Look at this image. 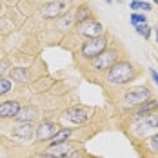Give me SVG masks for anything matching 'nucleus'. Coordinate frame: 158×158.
Returning a JSON list of instances; mask_svg holds the SVG:
<instances>
[{
	"instance_id": "f257e3e1",
	"label": "nucleus",
	"mask_w": 158,
	"mask_h": 158,
	"mask_svg": "<svg viewBox=\"0 0 158 158\" xmlns=\"http://www.w3.org/2000/svg\"><path fill=\"white\" fill-rule=\"evenodd\" d=\"M140 77H142V67L135 60L124 56L102 77V84L106 87H111V89L118 91V89L129 87L133 82H136Z\"/></svg>"
},
{
	"instance_id": "f03ea898",
	"label": "nucleus",
	"mask_w": 158,
	"mask_h": 158,
	"mask_svg": "<svg viewBox=\"0 0 158 158\" xmlns=\"http://www.w3.org/2000/svg\"><path fill=\"white\" fill-rule=\"evenodd\" d=\"M122 129L126 131V135L131 138L133 143L142 142L158 131V111L143 116H126Z\"/></svg>"
},
{
	"instance_id": "7ed1b4c3",
	"label": "nucleus",
	"mask_w": 158,
	"mask_h": 158,
	"mask_svg": "<svg viewBox=\"0 0 158 158\" xmlns=\"http://www.w3.org/2000/svg\"><path fill=\"white\" fill-rule=\"evenodd\" d=\"M122 95L118 96L116 104L120 106V109L124 114H129L133 109H136L138 106H142L143 102H147L149 98H155V91L145 85V84H140V85H129L126 89H120Z\"/></svg>"
},
{
	"instance_id": "20e7f679",
	"label": "nucleus",
	"mask_w": 158,
	"mask_h": 158,
	"mask_svg": "<svg viewBox=\"0 0 158 158\" xmlns=\"http://www.w3.org/2000/svg\"><path fill=\"white\" fill-rule=\"evenodd\" d=\"M126 53H124V48L116 42H113L109 48L106 49L102 55H98L96 58H93L91 62L85 64V73H91V75H100L104 77L114 64L118 62L120 58H124Z\"/></svg>"
},
{
	"instance_id": "39448f33",
	"label": "nucleus",
	"mask_w": 158,
	"mask_h": 158,
	"mask_svg": "<svg viewBox=\"0 0 158 158\" xmlns=\"http://www.w3.org/2000/svg\"><path fill=\"white\" fill-rule=\"evenodd\" d=\"M113 44L107 35H102V36H96V38H87V40H82L80 42L78 49H77V56H78L82 62H91L93 58H96L98 55H102L106 49Z\"/></svg>"
},
{
	"instance_id": "423d86ee",
	"label": "nucleus",
	"mask_w": 158,
	"mask_h": 158,
	"mask_svg": "<svg viewBox=\"0 0 158 158\" xmlns=\"http://www.w3.org/2000/svg\"><path fill=\"white\" fill-rule=\"evenodd\" d=\"M91 107H85V106H71L62 113V118L67 120L69 124L73 126H85L89 120H91Z\"/></svg>"
},
{
	"instance_id": "0eeeda50",
	"label": "nucleus",
	"mask_w": 158,
	"mask_h": 158,
	"mask_svg": "<svg viewBox=\"0 0 158 158\" xmlns=\"http://www.w3.org/2000/svg\"><path fill=\"white\" fill-rule=\"evenodd\" d=\"M75 29H77V33H78L84 40H87V38H96V36L106 35L104 24H102L100 20H96V18H93V20H85V22H82V24H77Z\"/></svg>"
},
{
	"instance_id": "6e6552de",
	"label": "nucleus",
	"mask_w": 158,
	"mask_h": 158,
	"mask_svg": "<svg viewBox=\"0 0 158 158\" xmlns=\"http://www.w3.org/2000/svg\"><path fill=\"white\" fill-rule=\"evenodd\" d=\"M62 129V126L58 122H53V120H42L36 129H35V136H36V142H51L55 138V135Z\"/></svg>"
},
{
	"instance_id": "1a4fd4ad",
	"label": "nucleus",
	"mask_w": 158,
	"mask_h": 158,
	"mask_svg": "<svg viewBox=\"0 0 158 158\" xmlns=\"http://www.w3.org/2000/svg\"><path fill=\"white\" fill-rule=\"evenodd\" d=\"M135 149L140 153V158H158V131L149 138L135 143Z\"/></svg>"
},
{
	"instance_id": "9d476101",
	"label": "nucleus",
	"mask_w": 158,
	"mask_h": 158,
	"mask_svg": "<svg viewBox=\"0 0 158 158\" xmlns=\"http://www.w3.org/2000/svg\"><path fill=\"white\" fill-rule=\"evenodd\" d=\"M65 7H67V4L64 2V0H51V2H46L42 7H40V16L42 18H55V20H58L60 16L65 13Z\"/></svg>"
},
{
	"instance_id": "9b49d317",
	"label": "nucleus",
	"mask_w": 158,
	"mask_h": 158,
	"mask_svg": "<svg viewBox=\"0 0 158 158\" xmlns=\"http://www.w3.org/2000/svg\"><path fill=\"white\" fill-rule=\"evenodd\" d=\"M80 145L78 142H64V143H55V145H51L49 143L48 147L44 149V153H48V155H51V156H55V158H64V156H67V155H71L73 151H77Z\"/></svg>"
},
{
	"instance_id": "f8f14e48",
	"label": "nucleus",
	"mask_w": 158,
	"mask_h": 158,
	"mask_svg": "<svg viewBox=\"0 0 158 158\" xmlns=\"http://www.w3.org/2000/svg\"><path fill=\"white\" fill-rule=\"evenodd\" d=\"M22 109L20 100H4L0 104V120H9V118H16L18 111Z\"/></svg>"
},
{
	"instance_id": "ddd939ff",
	"label": "nucleus",
	"mask_w": 158,
	"mask_h": 158,
	"mask_svg": "<svg viewBox=\"0 0 158 158\" xmlns=\"http://www.w3.org/2000/svg\"><path fill=\"white\" fill-rule=\"evenodd\" d=\"M38 114H40V109L36 106H26V107H22V109L18 111L15 120L20 122V124H31L33 120L38 118Z\"/></svg>"
},
{
	"instance_id": "4468645a",
	"label": "nucleus",
	"mask_w": 158,
	"mask_h": 158,
	"mask_svg": "<svg viewBox=\"0 0 158 158\" xmlns=\"http://www.w3.org/2000/svg\"><path fill=\"white\" fill-rule=\"evenodd\" d=\"M155 111H158V100L156 98H149L147 102H143L142 106H138L136 109H133L126 116H143V114H149V113H155Z\"/></svg>"
},
{
	"instance_id": "2eb2a0df",
	"label": "nucleus",
	"mask_w": 158,
	"mask_h": 158,
	"mask_svg": "<svg viewBox=\"0 0 158 158\" xmlns=\"http://www.w3.org/2000/svg\"><path fill=\"white\" fill-rule=\"evenodd\" d=\"M95 18V11L89 4H80L75 7V22L77 24H82L85 20H93Z\"/></svg>"
},
{
	"instance_id": "dca6fc26",
	"label": "nucleus",
	"mask_w": 158,
	"mask_h": 158,
	"mask_svg": "<svg viewBox=\"0 0 158 158\" xmlns=\"http://www.w3.org/2000/svg\"><path fill=\"white\" fill-rule=\"evenodd\" d=\"M75 26H77V22H75V9H73V11H65V13L56 20V27L62 29V31H67V29H71V27H75Z\"/></svg>"
},
{
	"instance_id": "f3484780",
	"label": "nucleus",
	"mask_w": 158,
	"mask_h": 158,
	"mask_svg": "<svg viewBox=\"0 0 158 158\" xmlns=\"http://www.w3.org/2000/svg\"><path fill=\"white\" fill-rule=\"evenodd\" d=\"M13 135H15L16 138L27 142V140H31V136L35 135V127H33V124H20V126L15 127Z\"/></svg>"
},
{
	"instance_id": "a211bd4d",
	"label": "nucleus",
	"mask_w": 158,
	"mask_h": 158,
	"mask_svg": "<svg viewBox=\"0 0 158 158\" xmlns=\"http://www.w3.org/2000/svg\"><path fill=\"white\" fill-rule=\"evenodd\" d=\"M75 133H77V129L62 127V129L55 135V138L51 140V145H55V143H64V142H71V140L75 138Z\"/></svg>"
},
{
	"instance_id": "6ab92c4d",
	"label": "nucleus",
	"mask_w": 158,
	"mask_h": 158,
	"mask_svg": "<svg viewBox=\"0 0 158 158\" xmlns=\"http://www.w3.org/2000/svg\"><path fill=\"white\" fill-rule=\"evenodd\" d=\"M129 7L133 9V11H151L153 9V4L151 2H145V0H131L129 2Z\"/></svg>"
},
{
	"instance_id": "aec40b11",
	"label": "nucleus",
	"mask_w": 158,
	"mask_h": 158,
	"mask_svg": "<svg viewBox=\"0 0 158 158\" xmlns=\"http://www.w3.org/2000/svg\"><path fill=\"white\" fill-rule=\"evenodd\" d=\"M129 22H131L133 27L140 26V24H147V15H143V13H131L129 15Z\"/></svg>"
},
{
	"instance_id": "412c9836",
	"label": "nucleus",
	"mask_w": 158,
	"mask_h": 158,
	"mask_svg": "<svg viewBox=\"0 0 158 158\" xmlns=\"http://www.w3.org/2000/svg\"><path fill=\"white\" fill-rule=\"evenodd\" d=\"M135 31L138 33L140 36H143L145 40H149L151 38V33H153V27L149 24H140V26H135Z\"/></svg>"
},
{
	"instance_id": "4be33fe9",
	"label": "nucleus",
	"mask_w": 158,
	"mask_h": 158,
	"mask_svg": "<svg viewBox=\"0 0 158 158\" xmlns=\"http://www.w3.org/2000/svg\"><path fill=\"white\" fill-rule=\"evenodd\" d=\"M11 75H13V80H18V82H27L29 80V73L26 69H13Z\"/></svg>"
},
{
	"instance_id": "5701e85b",
	"label": "nucleus",
	"mask_w": 158,
	"mask_h": 158,
	"mask_svg": "<svg viewBox=\"0 0 158 158\" xmlns=\"http://www.w3.org/2000/svg\"><path fill=\"white\" fill-rule=\"evenodd\" d=\"M11 89H13V80L0 78V96H4L6 93H9Z\"/></svg>"
},
{
	"instance_id": "b1692460",
	"label": "nucleus",
	"mask_w": 158,
	"mask_h": 158,
	"mask_svg": "<svg viewBox=\"0 0 158 158\" xmlns=\"http://www.w3.org/2000/svg\"><path fill=\"white\" fill-rule=\"evenodd\" d=\"M9 71H13L11 69V64L7 62V60H0V78H6V75Z\"/></svg>"
},
{
	"instance_id": "393cba45",
	"label": "nucleus",
	"mask_w": 158,
	"mask_h": 158,
	"mask_svg": "<svg viewBox=\"0 0 158 158\" xmlns=\"http://www.w3.org/2000/svg\"><path fill=\"white\" fill-rule=\"evenodd\" d=\"M64 158H87V153H85L82 147H78L77 151H73L71 155H67V156H64Z\"/></svg>"
},
{
	"instance_id": "a878e982",
	"label": "nucleus",
	"mask_w": 158,
	"mask_h": 158,
	"mask_svg": "<svg viewBox=\"0 0 158 158\" xmlns=\"http://www.w3.org/2000/svg\"><path fill=\"white\" fill-rule=\"evenodd\" d=\"M147 71H149V75H151V78H153V82H155V84L158 85V73H156V69H153V67H149Z\"/></svg>"
},
{
	"instance_id": "bb28decb",
	"label": "nucleus",
	"mask_w": 158,
	"mask_h": 158,
	"mask_svg": "<svg viewBox=\"0 0 158 158\" xmlns=\"http://www.w3.org/2000/svg\"><path fill=\"white\" fill-rule=\"evenodd\" d=\"M36 158H55V156H51V155H48V153H42V155H38Z\"/></svg>"
},
{
	"instance_id": "cd10ccee",
	"label": "nucleus",
	"mask_w": 158,
	"mask_h": 158,
	"mask_svg": "<svg viewBox=\"0 0 158 158\" xmlns=\"http://www.w3.org/2000/svg\"><path fill=\"white\" fill-rule=\"evenodd\" d=\"M153 31H155V36H156V42H158V24L153 27Z\"/></svg>"
},
{
	"instance_id": "c85d7f7f",
	"label": "nucleus",
	"mask_w": 158,
	"mask_h": 158,
	"mask_svg": "<svg viewBox=\"0 0 158 158\" xmlns=\"http://www.w3.org/2000/svg\"><path fill=\"white\" fill-rule=\"evenodd\" d=\"M153 4H156V6H158V0H153Z\"/></svg>"
},
{
	"instance_id": "c756f323",
	"label": "nucleus",
	"mask_w": 158,
	"mask_h": 158,
	"mask_svg": "<svg viewBox=\"0 0 158 158\" xmlns=\"http://www.w3.org/2000/svg\"><path fill=\"white\" fill-rule=\"evenodd\" d=\"M106 2H107V4H111V2H113V0H106Z\"/></svg>"
},
{
	"instance_id": "7c9ffc66",
	"label": "nucleus",
	"mask_w": 158,
	"mask_h": 158,
	"mask_svg": "<svg viewBox=\"0 0 158 158\" xmlns=\"http://www.w3.org/2000/svg\"><path fill=\"white\" fill-rule=\"evenodd\" d=\"M0 13H2V6H0Z\"/></svg>"
},
{
	"instance_id": "2f4dec72",
	"label": "nucleus",
	"mask_w": 158,
	"mask_h": 158,
	"mask_svg": "<svg viewBox=\"0 0 158 158\" xmlns=\"http://www.w3.org/2000/svg\"><path fill=\"white\" fill-rule=\"evenodd\" d=\"M0 60H2V55H0Z\"/></svg>"
}]
</instances>
